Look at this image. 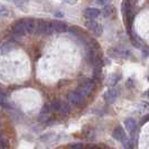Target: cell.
<instances>
[{"mask_svg":"<svg viewBox=\"0 0 149 149\" xmlns=\"http://www.w3.org/2000/svg\"><path fill=\"white\" fill-rule=\"evenodd\" d=\"M67 100H68V104L75 105V107H80L85 103V97L77 91H73V92L68 93Z\"/></svg>","mask_w":149,"mask_h":149,"instance_id":"obj_2","label":"cell"},{"mask_svg":"<svg viewBox=\"0 0 149 149\" xmlns=\"http://www.w3.org/2000/svg\"><path fill=\"white\" fill-rule=\"evenodd\" d=\"M109 2V0H97V5H102V6H104Z\"/></svg>","mask_w":149,"mask_h":149,"instance_id":"obj_22","label":"cell"},{"mask_svg":"<svg viewBox=\"0 0 149 149\" xmlns=\"http://www.w3.org/2000/svg\"><path fill=\"white\" fill-rule=\"evenodd\" d=\"M61 101H57V100H54L52 103H51V109H52V111H58V109H60V107H61Z\"/></svg>","mask_w":149,"mask_h":149,"instance_id":"obj_16","label":"cell"},{"mask_svg":"<svg viewBox=\"0 0 149 149\" xmlns=\"http://www.w3.org/2000/svg\"><path fill=\"white\" fill-rule=\"evenodd\" d=\"M26 22V30L29 34H36V28H37V22L35 19H25Z\"/></svg>","mask_w":149,"mask_h":149,"instance_id":"obj_9","label":"cell"},{"mask_svg":"<svg viewBox=\"0 0 149 149\" xmlns=\"http://www.w3.org/2000/svg\"><path fill=\"white\" fill-rule=\"evenodd\" d=\"M125 127L130 134H134L136 129H137V123L132 118H128V119L125 120Z\"/></svg>","mask_w":149,"mask_h":149,"instance_id":"obj_11","label":"cell"},{"mask_svg":"<svg viewBox=\"0 0 149 149\" xmlns=\"http://www.w3.org/2000/svg\"><path fill=\"white\" fill-rule=\"evenodd\" d=\"M51 25H52L54 31H56V33H65L68 30V26L66 24L60 22V20H53V22H51Z\"/></svg>","mask_w":149,"mask_h":149,"instance_id":"obj_6","label":"cell"},{"mask_svg":"<svg viewBox=\"0 0 149 149\" xmlns=\"http://www.w3.org/2000/svg\"><path fill=\"white\" fill-rule=\"evenodd\" d=\"M0 105H1L2 108H5V109L10 108V107H9V103H8L7 95H6L2 91H0Z\"/></svg>","mask_w":149,"mask_h":149,"instance_id":"obj_15","label":"cell"},{"mask_svg":"<svg viewBox=\"0 0 149 149\" xmlns=\"http://www.w3.org/2000/svg\"><path fill=\"white\" fill-rule=\"evenodd\" d=\"M129 1H130V0H129Z\"/></svg>","mask_w":149,"mask_h":149,"instance_id":"obj_28","label":"cell"},{"mask_svg":"<svg viewBox=\"0 0 149 149\" xmlns=\"http://www.w3.org/2000/svg\"><path fill=\"white\" fill-rule=\"evenodd\" d=\"M86 27L89 28L94 35H97V36H101L102 35V33H103V28H102V26L100 25V24H97V22H93V20H89V22H86Z\"/></svg>","mask_w":149,"mask_h":149,"instance_id":"obj_5","label":"cell"},{"mask_svg":"<svg viewBox=\"0 0 149 149\" xmlns=\"http://www.w3.org/2000/svg\"><path fill=\"white\" fill-rule=\"evenodd\" d=\"M11 47H13V46H11L10 43H6V44L3 45V47H2V53H6L7 51L9 52V51L11 49Z\"/></svg>","mask_w":149,"mask_h":149,"instance_id":"obj_21","label":"cell"},{"mask_svg":"<svg viewBox=\"0 0 149 149\" xmlns=\"http://www.w3.org/2000/svg\"><path fill=\"white\" fill-rule=\"evenodd\" d=\"M148 80H149V77H148Z\"/></svg>","mask_w":149,"mask_h":149,"instance_id":"obj_27","label":"cell"},{"mask_svg":"<svg viewBox=\"0 0 149 149\" xmlns=\"http://www.w3.org/2000/svg\"><path fill=\"white\" fill-rule=\"evenodd\" d=\"M114 11V9L112 6H108V7L104 8V10H103V14H104L105 17H110L112 15V13Z\"/></svg>","mask_w":149,"mask_h":149,"instance_id":"obj_18","label":"cell"},{"mask_svg":"<svg viewBox=\"0 0 149 149\" xmlns=\"http://www.w3.org/2000/svg\"><path fill=\"white\" fill-rule=\"evenodd\" d=\"M122 143H123V147H125V149H131L132 148V142H131V140L130 139H128L127 137L122 140Z\"/></svg>","mask_w":149,"mask_h":149,"instance_id":"obj_17","label":"cell"},{"mask_svg":"<svg viewBox=\"0 0 149 149\" xmlns=\"http://www.w3.org/2000/svg\"><path fill=\"white\" fill-rule=\"evenodd\" d=\"M57 112L60 113L61 116L66 117L67 114L70 113V104H68V103H64V102H62V103H61L60 109H58V111Z\"/></svg>","mask_w":149,"mask_h":149,"instance_id":"obj_14","label":"cell"},{"mask_svg":"<svg viewBox=\"0 0 149 149\" xmlns=\"http://www.w3.org/2000/svg\"><path fill=\"white\" fill-rule=\"evenodd\" d=\"M0 149H2V148H1V147H0Z\"/></svg>","mask_w":149,"mask_h":149,"instance_id":"obj_26","label":"cell"},{"mask_svg":"<svg viewBox=\"0 0 149 149\" xmlns=\"http://www.w3.org/2000/svg\"><path fill=\"white\" fill-rule=\"evenodd\" d=\"M146 95H147V97H149V90H148V91H147V92H146Z\"/></svg>","mask_w":149,"mask_h":149,"instance_id":"obj_25","label":"cell"},{"mask_svg":"<svg viewBox=\"0 0 149 149\" xmlns=\"http://www.w3.org/2000/svg\"><path fill=\"white\" fill-rule=\"evenodd\" d=\"M52 112L51 109V105L49 104H45L42 109V111L39 113V120L40 121H47V119L49 118V113Z\"/></svg>","mask_w":149,"mask_h":149,"instance_id":"obj_10","label":"cell"},{"mask_svg":"<svg viewBox=\"0 0 149 149\" xmlns=\"http://www.w3.org/2000/svg\"><path fill=\"white\" fill-rule=\"evenodd\" d=\"M8 15H9V13H8L7 9L3 7H0V17H6Z\"/></svg>","mask_w":149,"mask_h":149,"instance_id":"obj_20","label":"cell"},{"mask_svg":"<svg viewBox=\"0 0 149 149\" xmlns=\"http://www.w3.org/2000/svg\"><path fill=\"white\" fill-rule=\"evenodd\" d=\"M13 33L15 35L16 38L22 37L24 35H26L27 30H26V22L25 19H20L18 22H16L14 24V27H13Z\"/></svg>","mask_w":149,"mask_h":149,"instance_id":"obj_3","label":"cell"},{"mask_svg":"<svg viewBox=\"0 0 149 149\" xmlns=\"http://www.w3.org/2000/svg\"><path fill=\"white\" fill-rule=\"evenodd\" d=\"M90 149H101L100 147H97V146H93V147H91Z\"/></svg>","mask_w":149,"mask_h":149,"instance_id":"obj_24","label":"cell"},{"mask_svg":"<svg viewBox=\"0 0 149 149\" xmlns=\"http://www.w3.org/2000/svg\"><path fill=\"white\" fill-rule=\"evenodd\" d=\"M27 2H28V0H15V3L18 7H24Z\"/></svg>","mask_w":149,"mask_h":149,"instance_id":"obj_19","label":"cell"},{"mask_svg":"<svg viewBox=\"0 0 149 149\" xmlns=\"http://www.w3.org/2000/svg\"><path fill=\"white\" fill-rule=\"evenodd\" d=\"M119 80H120L119 74H111L108 77V80H107V84L109 86H114L117 83L119 82Z\"/></svg>","mask_w":149,"mask_h":149,"instance_id":"obj_13","label":"cell"},{"mask_svg":"<svg viewBox=\"0 0 149 149\" xmlns=\"http://www.w3.org/2000/svg\"><path fill=\"white\" fill-rule=\"evenodd\" d=\"M73 148L74 149H83V146L82 145H74Z\"/></svg>","mask_w":149,"mask_h":149,"instance_id":"obj_23","label":"cell"},{"mask_svg":"<svg viewBox=\"0 0 149 149\" xmlns=\"http://www.w3.org/2000/svg\"><path fill=\"white\" fill-rule=\"evenodd\" d=\"M94 89V84L92 81H85V82L81 83L80 85H79V88H77V92L79 93H81L83 97H89L91 95V93H92V91Z\"/></svg>","mask_w":149,"mask_h":149,"instance_id":"obj_4","label":"cell"},{"mask_svg":"<svg viewBox=\"0 0 149 149\" xmlns=\"http://www.w3.org/2000/svg\"><path fill=\"white\" fill-rule=\"evenodd\" d=\"M100 14H101V11L99 9H97V8H86L85 11H84V16L88 19H91V20L97 18L100 16Z\"/></svg>","mask_w":149,"mask_h":149,"instance_id":"obj_8","label":"cell"},{"mask_svg":"<svg viewBox=\"0 0 149 149\" xmlns=\"http://www.w3.org/2000/svg\"><path fill=\"white\" fill-rule=\"evenodd\" d=\"M36 22H37L36 34H38V35H47V36H49V35H53V33H54V29H53L51 22H45V20H42V19H39V20H36Z\"/></svg>","mask_w":149,"mask_h":149,"instance_id":"obj_1","label":"cell"},{"mask_svg":"<svg viewBox=\"0 0 149 149\" xmlns=\"http://www.w3.org/2000/svg\"><path fill=\"white\" fill-rule=\"evenodd\" d=\"M117 97H118V91L116 89H110L109 91H107V93L104 95L105 102L109 103V104H112L116 101Z\"/></svg>","mask_w":149,"mask_h":149,"instance_id":"obj_7","label":"cell"},{"mask_svg":"<svg viewBox=\"0 0 149 149\" xmlns=\"http://www.w3.org/2000/svg\"><path fill=\"white\" fill-rule=\"evenodd\" d=\"M112 136H113V138H114L116 140H119V141H122V140L126 138L125 130L120 127V126H119V127H117L114 130H113V134H112Z\"/></svg>","mask_w":149,"mask_h":149,"instance_id":"obj_12","label":"cell"}]
</instances>
